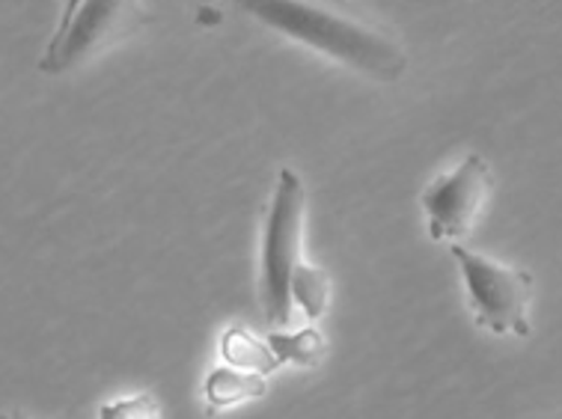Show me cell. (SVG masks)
<instances>
[{
    "instance_id": "obj_10",
    "label": "cell",
    "mask_w": 562,
    "mask_h": 419,
    "mask_svg": "<svg viewBox=\"0 0 562 419\" xmlns=\"http://www.w3.org/2000/svg\"><path fill=\"white\" fill-rule=\"evenodd\" d=\"M102 417H120V419H155L161 417V408H158V401L153 396H134V399L125 401H113L108 408L99 410Z\"/></svg>"
},
{
    "instance_id": "obj_2",
    "label": "cell",
    "mask_w": 562,
    "mask_h": 419,
    "mask_svg": "<svg viewBox=\"0 0 562 419\" xmlns=\"http://www.w3.org/2000/svg\"><path fill=\"white\" fill-rule=\"evenodd\" d=\"M450 253L464 276L476 328L488 330L494 337H530V304L536 292L530 271L494 262L461 245H450Z\"/></svg>"
},
{
    "instance_id": "obj_8",
    "label": "cell",
    "mask_w": 562,
    "mask_h": 419,
    "mask_svg": "<svg viewBox=\"0 0 562 419\" xmlns=\"http://www.w3.org/2000/svg\"><path fill=\"white\" fill-rule=\"evenodd\" d=\"M289 288H292V301L307 313V318H313V321L322 318V313L327 309V301H330V274L325 268L297 262Z\"/></svg>"
},
{
    "instance_id": "obj_9",
    "label": "cell",
    "mask_w": 562,
    "mask_h": 419,
    "mask_svg": "<svg viewBox=\"0 0 562 419\" xmlns=\"http://www.w3.org/2000/svg\"><path fill=\"white\" fill-rule=\"evenodd\" d=\"M268 342L280 363H297V366H316L327 351L325 337L316 328L301 330V333H271Z\"/></svg>"
},
{
    "instance_id": "obj_11",
    "label": "cell",
    "mask_w": 562,
    "mask_h": 419,
    "mask_svg": "<svg viewBox=\"0 0 562 419\" xmlns=\"http://www.w3.org/2000/svg\"><path fill=\"white\" fill-rule=\"evenodd\" d=\"M81 3L83 0H66V3H63V12H60V21H57V27H66V24H69V19L75 15V10H78Z\"/></svg>"
},
{
    "instance_id": "obj_5",
    "label": "cell",
    "mask_w": 562,
    "mask_h": 419,
    "mask_svg": "<svg viewBox=\"0 0 562 419\" xmlns=\"http://www.w3.org/2000/svg\"><path fill=\"white\" fill-rule=\"evenodd\" d=\"M497 188V175L482 155H468L456 170L438 175L423 191L419 203L429 217L431 241H461L480 224L491 194Z\"/></svg>"
},
{
    "instance_id": "obj_7",
    "label": "cell",
    "mask_w": 562,
    "mask_h": 419,
    "mask_svg": "<svg viewBox=\"0 0 562 419\" xmlns=\"http://www.w3.org/2000/svg\"><path fill=\"white\" fill-rule=\"evenodd\" d=\"M221 354L229 366L247 369V372H259V375H271L283 366L280 358L274 354L271 342H259L254 333H247L245 328L226 330L224 342H221Z\"/></svg>"
},
{
    "instance_id": "obj_3",
    "label": "cell",
    "mask_w": 562,
    "mask_h": 419,
    "mask_svg": "<svg viewBox=\"0 0 562 419\" xmlns=\"http://www.w3.org/2000/svg\"><path fill=\"white\" fill-rule=\"evenodd\" d=\"M307 191L295 170H280L268 212L262 245V304L271 328H286L292 318V271L301 262Z\"/></svg>"
},
{
    "instance_id": "obj_6",
    "label": "cell",
    "mask_w": 562,
    "mask_h": 419,
    "mask_svg": "<svg viewBox=\"0 0 562 419\" xmlns=\"http://www.w3.org/2000/svg\"><path fill=\"white\" fill-rule=\"evenodd\" d=\"M256 396H266V375L247 369L221 366L205 378V401L212 408H233Z\"/></svg>"
},
{
    "instance_id": "obj_4",
    "label": "cell",
    "mask_w": 562,
    "mask_h": 419,
    "mask_svg": "<svg viewBox=\"0 0 562 419\" xmlns=\"http://www.w3.org/2000/svg\"><path fill=\"white\" fill-rule=\"evenodd\" d=\"M146 24L144 0H83L66 27H57L42 54V75H66L134 36Z\"/></svg>"
},
{
    "instance_id": "obj_1",
    "label": "cell",
    "mask_w": 562,
    "mask_h": 419,
    "mask_svg": "<svg viewBox=\"0 0 562 419\" xmlns=\"http://www.w3.org/2000/svg\"><path fill=\"white\" fill-rule=\"evenodd\" d=\"M271 31L304 42L330 60L358 69L372 81H400L408 57L390 33L313 0H236Z\"/></svg>"
}]
</instances>
